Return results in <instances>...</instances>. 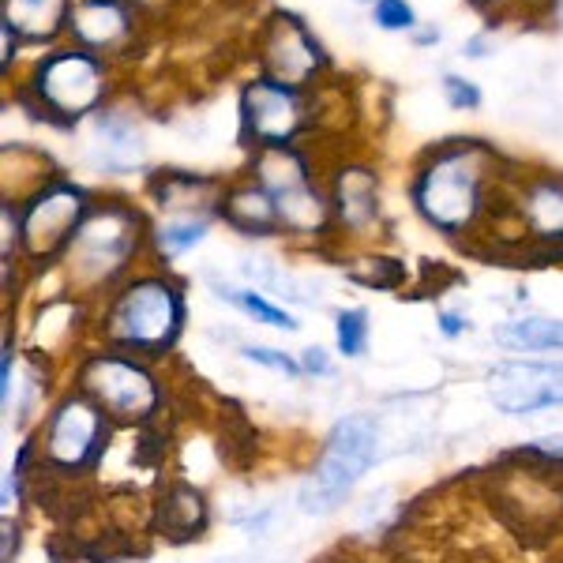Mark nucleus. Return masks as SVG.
Masks as SVG:
<instances>
[{
  "label": "nucleus",
  "instance_id": "f257e3e1",
  "mask_svg": "<svg viewBox=\"0 0 563 563\" xmlns=\"http://www.w3.org/2000/svg\"><path fill=\"white\" fill-rule=\"evenodd\" d=\"M485 166L488 154L477 143H459L432 154L429 166L413 180V203L429 225L443 233H459L481 211V192H485Z\"/></svg>",
  "mask_w": 563,
  "mask_h": 563
},
{
  "label": "nucleus",
  "instance_id": "f03ea898",
  "mask_svg": "<svg viewBox=\"0 0 563 563\" xmlns=\"http://www.w3.org/2000/svg\"><path fill=\"white\" fill-rule=\"evenodd\" d=\"M109 95V68L98 53H87L79 45L53 49L34 65V76L26 79L23 98H31L34 113L49 117L57 124H76L79 117L95 113Z\"/></svg>",
  "mask_w": 563,
  "mask_h": 563
},
{
  "label": "nucleus",
  "instance_id": "7ed1b4c3",
  "mask_svg": "<svg viewBox=\"0 0 563 563\" xmlns=\"http://www.w3.org/2000/svg\"><path fill=\"white\" fill-rule=\"evenodd\" d=\"M372 459H376V424L368 417L339 421L323 448V459L316 462L312 477L301 485V511L331 515L353 493V485L365 477Z\"/></svg>",
  "mask_w": 563,
  "mask_h": 563
},
{
  "label": "nucleus",
  "instance_id": "20e7f679",
  "mask_svg": "<svg viewBox=\"0 0 563 563\" xmlns=\"http://www.w3.org/2000/svg\"><path fill=\"white\" fill-rule=\"evenodd\" d=\"M185 305L174 282L166 278H140L124 294H117L106 316V334L117 346L132 350H162L177 339Z\"/></svg>",
  "mask_w": 563,
  "mask_h": 563
},
{
  "label": "nucleus",
  "instance_id": "39448f33",
  "mask_svg": "<svg viewBox=\"0 0 563 563\" xmlns=\"http://www.w3.org/2000/svg\"><path fill=\"white\" fill-rule=\"evenodd\" d=\"M135 249H140V214L117 203L90 211L68 244L71 275L84 282H102L117 275Z\"/></svg>",
  "mask_w": 563,
  "mask_h": 563
},
{
  "label": "nucleus",
  "instance_id": "423d86ee",
  "mask_svg": "<svg viewBox=\"0 0 563 563\" xmlns=\"http://www.w3.org/2000/svg\"><path fill=\"white\" fill-rule=\"evenodd\" d=\"M241 124L256 147H289V140L308 129L305 90L256 76L241 90Z\"/></svg>",
  "mask_w": 563,
  "mask_h": 563
},
{
  "label": "nucleus",
  "instance_id": "0eeeda50",
  "mask_svg": "<svg viewBox=\"0 0 563 563\" xmlns=\"http://www.w3.org/2000/svg\"><path fill=\"white\" fill-rule=\"evenodd\" d=\"M256 57L263 65V76L297 90H305L327 65L320 42L305 31V23L297 15L286 12H275L263 23L256 38Z\"/></svg>",
  "mask_w": 563,
  "mask_h": 563
},
{
  "label": "nucleus",
  "instance_id": "6e6552de",
  "mask_svg": "<svg viewBox=\"0 0 563 563\" xmlns=\"http://www.w3.org/2000/svg\"><path fill=\"white\" fill-rule=\"evenodd\" d=\"M87 218V196L71 185H45L23 211L20 241L31 260H49L53 252L68 249L76 230Z\"/></svg>",
  "mask_w": 563,
  "mask_h": 563
},
{
  "label": "nucleus",
  "instance_id": "1a4fd4ad",
  "mask_svg": "<svg viewBox=\"0 0 563 563\" xmlns=\"http://www.w3.org/2000/svg\"><path fill=\"white\" fill-rule=\"evenodd\" d=\"M84 387L87 395L95 398L102 410H109L113 417H147L154 406H158V387L154 379L132 361L121 357H95L84 368Z\"/></svg>",
  "mask_w": 563,
  "mask_h": 563
},
{
  "label": "nucleus",
  "instance_id": "9d476101",
  "mask_svg": "<svg viewBox=\"0 0 563 563\" xmlns=\"http://www.w3.org/2000/svg\"><path fill=\"white\" fill-rule=\"evenodd\" d=\"M493 384L496 410L522 417L563 406V365H522V361H507L488 372Z\"/></svg>",
  "mask_w": 563,
  "mask_h": 563
},
{
  "label": "nucleus",
  "instance_id": "9b49d317",
  "mask_svg": "<svg viewBox=\"0 0 563 563\" xmlns=\"http://www.w3.org/2000/svg\"><path fill=\"white\" fill-rule=\"evenodd\" d=\"M68 34L87 53H117L132 42L135 12L132 0H76L68 15Z\"/></svg>",
  "mask_w": 563,
  "mask_h": 563
},
{
  "label": "nucleus",
  "instance_id": "f8f14e48",
  "mask_svg": "<svg viewBox=\"0 0 563 563\" xmlns=\"http://www.w3.org/2000/svg\"><path fill=\"white\" fill-rule=\"evenodd\" d=\"M102 440V413L90 406L87 398H68L49 417V432H45V451L57 466H84V462L98 451Z\"/></svg>",
  "mask_w": 563,
  "mask_h": 563
},
{
  "label": "nucleus",
  "instance_id": "ddd939ff",
  "mask_svg": "<svg viewBox=\"0 0 563 563\" xmlns=\"http://www.w3.org/2000/svg\"><path fill=\"white\" fill-rule=\"evenodd\" d=\"M71 4L76 0H0V12L15 38L53 42L60 31H68Z\"/></svg>",
  "mask_w": 563,
  "mask_h": 563
},
{
  "label": "nucleus",
  "instance_id": "4468645a",
  "mask_svg": "<svg viewBox=\"0 0 563 563\" xmlns=\"http://www.w3.org/2000/svg\"><path fill=\"white\" fill-rule=\"evenodd\" d=\"M334 211L353 230H365V225L376 222L379 214V185L376 174L365 166H346L339 169V180H334Z\"/></svg>",
  "mask_w": 563,
  "mask_h": 563
},
{
  "label": "nucleus",
  "instance_id": "2eb2a0df",
  "mask_svg": "<svg viewBox=\"0 0 563 563\" xmlns=\"http://www.w3.org/2000/svg\"><path fill=\"white\" fill-rule=\"evenodd\" d=\"M222 214L230 218V225H238L241 233H271L282 225L278 207L263 185H241L222 199Z\"/></svg>",
  "mask_w": 563,
  "mask_h": 563
},
{
  "label": "nucleus",
  "instance_id": "dca6fc26",
  "mask_svg": "<svg viewBox=\"0 0 563 563\" xmlns=\"http://www.w3.org/2000/svg\"><path fill=\"white\" fill-rule=\"evenodd\" d=\"M522 218L530 222V230L544 241L563 238V180L541 177L526 188L522 196Z\"/></svg>",
  "mask_w": 563,
  "mask_h": 563
},
{
  "label": "nucleus",
  "instance_id": "f3484780",
  "mask_svg": "<svg viewBox=\"0 0 563 563\" xmlns=\"http://www.w3.org/2000/svg\"><path fill=\"white\" fill-rule=\"evenodd\" d=\"M496 339L515 350H563V320H515L499 327Z\"/></svg>",
  "mask_w": 563,
  "mask_h": 563
},
{
  "label": "nucleus",
  "instance_id": "a211bd4d",
  "mask_svg": "<svg viewBox=\"0 0 563 563\" xmlns=\"http://www.w3.org/2000/svg\"><path fill=\"white\" fill-rule=\"evenodd\" d=\"M162 526L174 538H192V533L203 526V499H199L196 488L188 485H174L162 499Z\"/></svg>",
  "mask_w": 563,
  "mask_h": 563
},
{
  "label": "nucleus",
  "instance_id": "6ab92c4d",
  "mask_svg": "<svg viewBox=\"0 0 563 563\" xmlns=\"http://www.w3.org/2000/svg\"><path fill=\"white\" fill-rule=\"evenodd\" d=\"M154 192H158L162 207H177V211H196L199 207V196H211L214 185L211 180H199L192 174H169L162 185H154Z\"/></svg>",
  "mask_w": 563,
  "mask_h": 563
},
{
  "label": "nucleus",
  "instance_id": "aec40b11",
  "mask_svg": "<svg viewBox=\"0 0 563 563\" xmlns=\"http://www.w3.org/2000/svg\"><path fill=\"white\" fill-rule=\"evenodd\" d=\"M207 233V218H196V214H185V218H174L158 230V249L162 256H180L185 249L203 241Z\"/></svg>",
  "mask_w": 563,
  "mask_h": 563
},
{
  "label": "nucleus",
  "instance_id": "412c9836",
  "mask_svg": "<svg viewBox=\"0 0 563 563\" xmlns=\"http://www.w3.org/2000/svg\"><path fill=\"white\" fill-rule=\"evenodd\" d=\"M365 339H368V312L365 308H350V312L339 316V350L346 357H357L365 353Z\"/></svg>",
  "mask_w": 563,
  "mask_h": 563
},
{
  "label": "nucleus",
  "instance_id": "4be33fe9",
  "mask_svg": "<svg viewBox=\"0 0 563 563\" xmlns=\"http://www.w3.org/2000/svg\"><path fill=\"white\" fill-rule=\"evenodd\" d=\"M230 297L244 308V312L256 316V320H263V323H271V327H297L294 320H289V312H282V308L267 305V301H263V297L252 294V289H233Z\"/></svg>",
  "mask_w": 563,
  "mask_h": 563
},
{
  "label": "nucleus",
  "instance_id": "5701e85b",
  "mask_svg": "<svg viewBox=\"0 0 563 563\" xmlns=\"http://www.w3.org/2000/svg\"><path fill=\"white\" fill-rule=\"evenodd\" d=\"M376 23L384 31H413V8L406 0H376Z\"/></svg>",
  "mask_w": 563,
  "mask_h": 563
},
{
  "label": "nucleus",
  "instance_id": "b1692460",
  "mask_svg": "<svg viewBox=\"0 0 563 563\" xmlns=\"http://www.w3.org/2000/svg\"><path fill=\"white\" fill-rule=\"evenodd\" d=\"M443 95L455 109H477L481 106V90L462 76H448L443 79Z\"/></svg>",
  "mask_w": 563,
  "mask_h": 563
},
{
  "label": "nucleus",
  "instance_id": "393cba45",
  "mask_svg": "<svg viewBox=\"0 0 563 563\" xmlns=\"http://www.w3.org/2000/svg\"><path fill=\"white\" fill-rule=\"evenodd\" d=\"M244 357H249V361H260V365H267V368H278V372H297V365L286 357V353L267 350V346H249V350H244Z\"/></svg>",
  "mask_w": 563,
  "mask_h": 563
},
{
  "label": "nucleus",
  "instance_id": "a878e982",
  "mask_svg": "<svg viewBox=\"0 0 563 563\" xmlns=\"http://www.w3.org/2000/svg\"><path fill=\"white\" fill-rule=\"evenodd\" d=\"M305 368H308V372H327L323 350H305Z\"/></svg>",
  "mask_w": 563,
  "mask_h": 563
},
{
  "label": "nucleus",
  "instance_id": "bb28decb",
  "mask_svg": "<svg viewBox=\"0 0 563 563\" xmlns=\"http://www.w3.org/2000/svg\"><path fill=\"white\" fill-rule=\"evenodd\" d=\"M462 331V320H459V316H443V334H459Z\"/></svg>",
  "mask_w": 563,
  "mask_h": 563
},
{
  "label": "nucleus",
  "instance_id": "cd10ccee",
  "mask_svg": "<svg viewBox=\"0 0 563 563\" xmlns=\"http://www.w3.org/2000/svg\"><path fill=\"white\" fill-rule=\"evenodd\" d=\"M4 563H12V522H4Z\"/></svg>",
  "mask_w": 563,
  "mask_h": 563
},
{
  "label": "nucleus",
  "instance_id": "c85d7f7f",
  "mask_svg": "<svg viewBox=\"0 0 563 563\" xmlns=\"http://www.w3.org/2000/svg\"><path fill=\"white\" fill-rule=\"evenodd\" d=\"M132 4H151V0H132Z\"/></svg>",
  "mask_w": 563,
  "mask_h": 563
}]
</instances>
